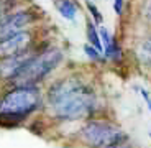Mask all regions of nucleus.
I'll list each match as a JSON object with an SVG mask.
<instances>
[{"instance_id": "1", "label": "nucleus", "mask_w": 151, "mask_h": 148, "mask_svg": "<svg viewBox=\"0 0 151 148\" xmlns=\"http://www.w3.org/2000/svg\"><path fill=\"white\" fill-rule=\"evenodd\" d=\"M48 102L58 117L68 120L91 117L99 105L94 89L74 76L56 81L48 91Z\"/></svg>"}, {"instance_id": "2", "label": "nucleus", "mask_w": 151, "mask_h": 148, "mask_svg": "<svg viewBox=\"0 0 151 148\" xmlns=\"http://www.w3.org/2000/svg\"><path fill=\"white\" fill-rule=\"evenodd\" d=\"M41 94L36 86H17L0 100V120L15 123L27 118L40 107Z\"/></svg>"}, {"instance_id": "3", "label": "nucleus", "mask_w": 151, "mask_h": 148, "mask_svg": "<svg viewBox=\"0 0 151 148\" xmlns=\"http://www.w3.org/2000/svg\"><path fill=\"white\" fill-rule=\"evenodd\" d=\"M61 61H63V51L58 48H51L40 54H33L20 68V71L13 76L12 81L17 86H36L40 81H43L58 68Z\"/></svg>"}, {"instance_id": "4", "label": "nucleus", "mask_w": 151, "mask_h": 148, "mask_svg": "<svg viewBox=\"0 0 151 148\" xmlns=\"http://www.w3.org/2000/svg\"><path fill=\"white\" fill-rule=\"evenodd\" d=\"M81 138L91 148H109L127 140L120 127L105 120H89L81 129Z\"/></svg>"}, {"instance_id": "5", "label": "nucleus", "mask_w": 151, "mask_h": 148, "mask_svg": "<svg viewBox=\"0 0 151 148\" xmlns=\"http://www.w3.org/2000/svg\"><path fill=\"white\" fill-rule=\"evenodd\" d=\"M35 18L36 15L31 10H18L0 17V40L25 30L31 22H35Z\"/></svg>"}, {"instance_id": "6", "label": "nucleus", "mask_w": 151, "mask_h": 148, "mask_svg": "<svg viewBox=\"0 0 151 148\" xmlns=\"http://www.w3.org/2000/svg\"><path fill=\"white\" fill-rule=\"evenodd\" d=\"M31 33L30 31H17V33L10 35V36H5V38L0 40V59H7V58L17 56V54L23 53L30 49L31 46Z\"/></svg>"}, {"instance_id": "7", "label": "nucleus", "mask_w": 151, "mask_h": 148, "mask_svg": "<svg viewBox=\"0 0 151 148\" xmlns=\"http://www.w3.org/2000/svg\"><path fill=\"white\" fill-rule=\"evenodd\" d=\"M99 33H100V38H102L104 53H105V56L110 58V59H113V61H117L118 58H120V46L117 45V41L113 40V36L109 33L107 28L100 27Z\"/></svg>"}, {"instance_id": "8", "label": "nucleus", "mask_w": 151, "mask_h": 148, "mask_svg": "<svg viewBox=\"0 0 151 148\" xmlns=\"http://www.w3.org/2000/svg\"><path fill=\"white\" fill-rule=\"evenodd\" d=\"M54 5H56V10L59 12L61 17H64L66 20H76V17H77V4L74 0H56Z\"/></svg>"}, {"instance_id": "9", "label": "nucleus", "mask_w": 151, "mask_h": 148, "mask_svg": "<svg viewBox=\"0 0 151 148\" xmlns=\"http://www.w3.org/2000/svg\"><path fill=\"white\" fill-rule=\"evenodd\" d=\"M86 35H87V41L91 43L92 46H95V48H97L99 51H100V53H104V45H102V41H100V33L97 31L95 25L91 22V20H87Z\"/></svg>"}, {"instance_id": "10", "label": "nucleus", "mask_w": 151, "mask_h": 148, "mask_svg": "<svg viewBox=\"0 0 151 148\" xmlns=\"http://www.w3.org/2000/svg\"><path fill=\"white\" fill-rule=\"evenodd\" d=\"M136 54H138V59H140L143 64L151 66V38L143 40V41L138 45Z\"/></svg>"}, {"instance_id": "11", "label": "nucleus", "mask_w": 151, "mask_h": 148, "mask_svg": "<svg viewBox=\"0 0 151 148\" xmlns=\"http://www.w3.org/2000/svg\"><path fill=\"white\" fill-rule=\"evenodd\" d=\"M13 7H15V0H0V17L7 15Z\"/></svg>"}, {"instance_id": "12", "label": "nucleus", "mask_w": 151, "mask_h": 148, "mask_svg": "<svg viewBox=\"0 0 151 148\" xmlns=\"http://www.w3.org/2000/svg\"><path fill=\"white\" fill-rule=\"evenodd\" d=\"M87 8H89V12H91V15L94 17V22L97 23V25H102L104 18H102V15H100V12H99V8L95 7L94 4H87Z\"/></svg>"}, {"instance_id": "13", "label": "nucleus", "mask_w": 151, "mask_h": 148, "mask_svg": "<svg viewBox=\"0 0 151 148\" xmlns=\"http://www.w3.org/2000/svg\"><path fill=\"white\" fill-rule=\"evenodd\" d=\"M84 51H86V54L89 58H92V59H100V56H102V53L92 45H86L84 46Z\"/></svg>"}, {"instance_id": "14", "label": "nucleus", "mask_w": 151, "mask_h": 148, "mask_svg": "<svg viewBox=\"0 0 151 148\" xmlns=\"http://www.w3.org/2000/svg\"><path fill=\"white\" fill-rule=\"evenodd\" d=\"M122 8H123V0H113V10L117 15L122 13Z\"/></svg>"}, {"instance_id": "15", "label": "nucleus", "mask_w": 151, "mask_h": 148, "mask_svg": "<svg viewBox=\"0 0 151 148\" xmlns=\"http://www.w3.org/2000/svg\"><path fill=\"white\" fill-rule=\"evenodd\" d=\"M109 148H135V147L127 143V140H125V142H120V143H117V145H112V147H109Z\"/></svg>"}, {"instance_id": "16", "label": "nucleus", "mask_w": 151, "mask_h": 148, "mask_svg": "<svg viewBox=\"0 0 151 148\" xmlns=\"http://www.w3.org/2000/svg\"><path fill=\"white\" fill-rule=\"evenodd\" d=\"M138 91H140V94L141 95H143V97H145V100H146V104H148V107H150V110H151V99H150V95H148V92L146 91H145V89H138Z\"/></svg>"}, {"instance_id": "17", "label": "nucleus", "mask_w": 151, "mask_h": 148, "mask_svg": "<svg viewBox=\"0 0 151 148\" xmlns=\"http://www.w3.org/2000/svg\"><path fill=\"white\" fill-rule=\"evenodd\" d=\"M148 15L151 17V4H150V8H148Z\"/></svg>"}, {"instance_id": "18", "label": "nucleus", "mask_w": 151, "mask_h": 148, "mask_svg": "<svg viewBox=\"0 0 151 148\" xmlns=\"http://www.w3.org/2000/svg\"><path fill=\"white\" fill-rule=\"evenodd\" d=\"M150 138H151V133H150Z\"/></svg>"}]
</instances>
